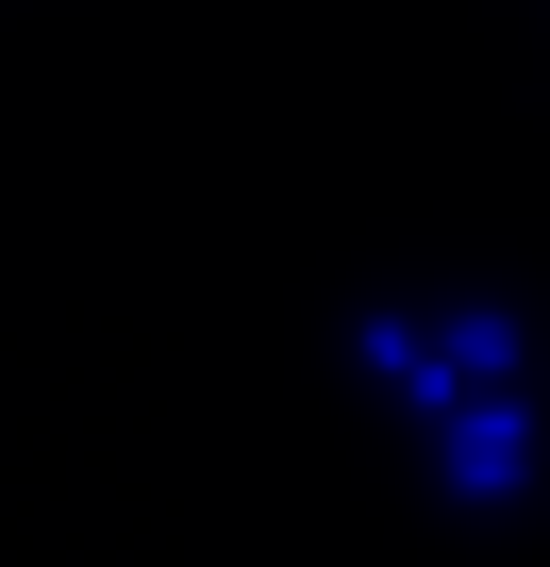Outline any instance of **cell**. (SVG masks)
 Instances as JSON below:
<instances>
[{
    "label": "cell",
    "instance_id": "obj_1",
    "mask_svg": "<svg viewBox=\"0 0 550 567\" xmlns=\"http://www.w3.org/2000/svg\"><path fill=\"white\" fill-rule=\"evenodd\" d=\"M434 484H450L467 517H517V501H533V401H467V417H434Z\"/></svg>",
    "mask_w": 550,
    "mask_h": 567
},
{
    "label": "cell",
    "instance_id": "obj_2",
    "mask_svg": "<svg viewBox=\"0 0 550 567\" xmlns=\"http://www.w3.org/2000/svg\"><path fill=\"white\" fill-rule=\"evenodd\" d=\"M434 368H450V417H467V401H517V368H533L517 301H467V318H434Z\"/></svg>",
    "mask_w": 550,
    "mask_h": 567
},
{
    "label": "cell",
    "instance_id": "obj_3",
    "mask_svg": "<svg viewBox=\"0 0 550 567\" xmlns=\"http://www.w3.org/2000/svg\"><path fill=\"white\" fill-rule=\"evenodd\" d=\"M351 368H367L384 401H417V417H450V368H434V318H367V334H351Z\"/></svg>",
    "mask_w": 550,
    "mask_h": 567
}]
</instances>
